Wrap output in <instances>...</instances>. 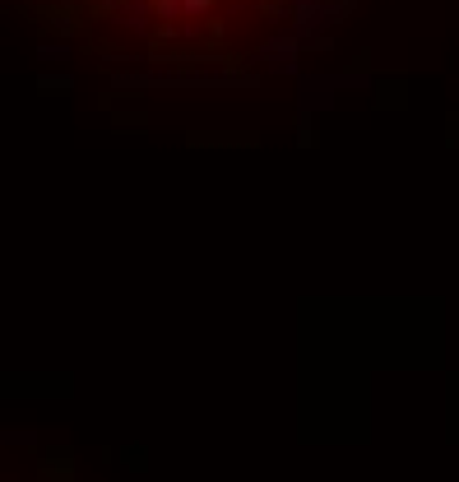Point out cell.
Segmentation results:
<instances>
[{"mask_svg":"<svg viewBox=\"0 0 459 482\" xmlns=\"http://www.w3.org/2000/svg\"><path fill=\"white\" fill-rule=\"evenodd\" d=\"M288 0H80L84 19L121 24L148 37L153 52H218L242 47V28L255 19H279Z\"/></svg>","mask_w":459,"mask_h":482,"instance_id":"6da1fadb","label":"cell"}]
</instances>
